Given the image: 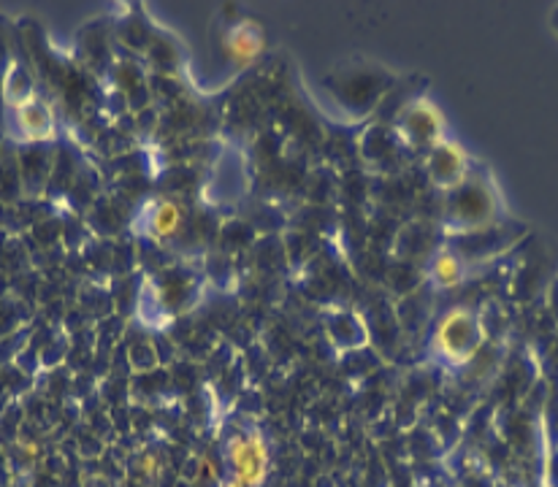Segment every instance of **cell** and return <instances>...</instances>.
<instances>
[{"label":"cell","instance_id":"obj_2","mask_svg":"<svg viewBox=\"0 0 558 487\" xmlns=\"http://www.w3.org/2000/svg\"><path fill=\"white\" fill-rule=\"evenodd\" d=\"M480 341H483V330H480L477 317L466 309H453L445 315L434 330V346L439 355L453 363H466L477 352Z\"/></svg>","mask_w":558,"mask_h":487},{"label":"cell","instance_id":"obj_11","mask_svg":"<svg viewBox=\"0 0 558 487\" xmlns=\"http://www.w3.org/2000/svg\"><path fill=\"white\" fill-rule=\"evenodd\" d=\"M550 25H554V31L558 33V9L554 11V16H550Z\"/></svg>","mask_w":558,"mask_h":487},{"label":"cell","instance_id":"obj_5","mask_svg":"<svg viewBox=\"0 0 558 487\" xmlns=\"http://www.w3.org/2000/svg\"><path fill=\"white\" fill-rule=\"evenodd\" d=\"M469 171V158L461 149V144H439L432 149V158H428V173H432V182L439 184L445 190H456L459 184H464Z\"/></svg>","mask_w":558,"mask_h":487},{"label":"cell","instance_id":"obj_1","mask_svg":"<svg viewBox=\"0 0 558 487\" xmlns=\"http://www.w3.org/2000/svg\"><path fill=\"white\" fill-rule=\"evenodd\" d=\"M228 461H231V485L260 487L269 477L271 452L258 430L239 434L228 441Z\"/></svg>","mask_w":558,"mask_h":487},{"label":"cell","instance_id":"obj_3","mask_svg":"<svg viewBox=\"0 0 558 487\" xmlns=\"http://www.w3.org/2000/svg\"><path fill=\"white\" fill-rule=\"evenodd\" d=\"M445 120L437 111V106H432L428 100H417L410 109H404V114L399 117V133L407 144L412 147H439V138H442Z\"/></svg>","mask_w":558,"mask_h":487},{"label":"cell","instance_id":"obj_6","mask_svg":"<svg viewBox=\"0 0 558 487\" xmlns=\"http://www.w3.org/2000/svg\"><path fill=\"white\" fill-rule=\"evenodd\" d=\"M264 52V31H260L258 22L242 20L226 38V54L236 69L253 63L258 54Z\"/></svg>","mask_w":558,"mask_h":487},{"label":"cell","instance_id":"obj_9","mask_svg":"<svg viewBox=\"0 0 558 487\" xmlns=\"http://www.w3.org/2000/svg\"><path fill=\"white\" fill-rule=\"evenodd\" d=\"M464 277V268H461V260L456 252L442 249L432 263V279L439 284V288H456Z\"/></svg>","mask_w":558,"mask_h":487},{"label":"cell","instance_id":"obj_12","mask_svg":"<svg viewBox=\"0 0 558 487\" xmlns=\"http://www.w3.org/2000/svg\"><path fill=\"white\" fill-rule=\"evenodd\" d=\"M226 487H236V485H231V483H228V485H226Z\"/></svg>","mask_w":558,"mask_h":487},{"label":"cell","instance_id":"obj_10","mask_svg":"<svg viewBox=\"0 0 558 487\" xmlns=\"http://www.w3.org/2000/svg\"><path fill=\"white\" fill-rule=\"evenodd\" d=\"M550 312H554V317L558 322V279L554 282V288H550Z\"/></svg>","mask_w":558,"mask_h":487},{"label":"cell","instance_id":"obj_8","mask_svg":"<svg viewBox=\"0 0 558 487\" xmlns=\"http://www.w3.org/2000/svg\"><path fill=\"white\" fill-rule=\"evenodd\" d=\"M16 117H20L22 127L27 131V136L47 138L49 133H52V117H49L47 106L20 104V111H16Z\"/></svg>","mask_w":558,"mask_h":487},{"label":"cell","instance_id":"obj_4","mask_svg":"<svg viewBox=\"0 0 558 487\" xmlns=\"http://www.w3.org/2000/svg\"><path fill=\"white\" fill-rule=\"evenodd\" d=\"M496 198L490 187L477 182L459 184L453 190V222L461 228H480L494 220Z\"/></svg>","mask_w":558,"mask_h":487},{"label":"cell","instance_id":"obj_7","mask_svg":"<svg viewBox=\"0 0 558 487\" xmlns=\"http://www.w3.org/2000/svg\"><path fill=\"white\" fill-rule=\"evenodd\" d=\"M182 228V209L174 200H160L149 215V236L171 239Z\"/></svg>","mask_w":558,"mask_h":487}]
</instances>
